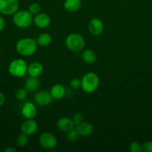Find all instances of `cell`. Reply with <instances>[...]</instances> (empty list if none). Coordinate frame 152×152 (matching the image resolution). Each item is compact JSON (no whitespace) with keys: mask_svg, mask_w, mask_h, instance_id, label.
Instances as JSON below:
<instances>
[{"mask_svg":"<svg viewBox=\"0 0 152 152\" xmlns=\"http://www.w3.org/2000/svg\"><path fill=\"white\" fill-rule=\"evenodd\" d=\"M37 49V42L34 39L25 37L17 41L16 44V50L19 54L22 56H31Z\"/></svg>","mask_w":152,"mask_h":152,"instance_id":"obj_1","label":"cell"},{"mask_svg":"<svg viewBox=\"0 0 152 152\" xmlns=\"http://www.w3.org/2000/svg\"><path fill=\"white\" fill-rule=\"evenodd\" d=\"M100 84L98 76L94 72H88L81 79V88L86 93H93L97 90Z\"/></svg>","mask_w":152,"mask_h":152,"instance_id":"obj_2","label":"cell"},{"mask_svg":"<svg viewBox=\"0 0 152 152\" xmlns=\"http://www.w3.org/2000/svg\"><path fill=\"white\" fill-rule=\"evenodd\" d=\"M13 22L18 28H27L34 22V16L28 10H17L13 15Z\"/></svg>","mask_w":152,"mask_h":152,"instance_id":"obj_3","label":"cell"},{"mask_svg":"<svg viewBox=\"0 0 152 152\" xmlns=\"http://www.w3.org/2000/svg\"><path fill=\"white\" fill-rule=\"evenodd\" d=\"M28 70L26 62L22 59H16L11 61L8 65V71L13 77H22L25 76Z\"/></svg>","mask_w":152,"mask_h":152,"instance_id":"obj_4","label":"cell"},{"mask_svg":"<svg viewBox=\"0 0 152 152\" xmlns=\"http://www.w3.org/2000/svg\"><path fill=\"white\" fill-rule=\"evenodd\" d=\"M65 43L68 49L74 52L80 51L85 45L84 39L79 34H69L66 39Z\"/></svg>","mask_w":152,"mask_h":152,"instance_id":"obj_5","label":"cell"},{"mask_svg":"<svg viewBox=\"0 0 152 152\" xmlns=\"http://www.w3.org/2000/svg\"><path fill=\"white\" fill-rule=\"evenodd\" d=\"M18 0H0V13L4 16L13 15L19 9Z\"/></svg>","mask_w":152,"mask_h":152,"instance_id":"obj_6","label":"cell"},{"mask_svg":"<svg viewBox=\"0 0 152 152\" xmlns=\"http://www.w3.org/2000/svg\"><path fill=\"white\" fill-rule=\"evenodd\" d=\"M39 143L42 148L52 150L56 148L58 140L53 134L50 132H44L39 137Z\"/></svg>","mask_w":152,"mask_h":152,"instance_id":"obj_7","label":"cell"},{"mask_svg":"<svg viewBox=\"0 0 152 152\" xmlns=\"http://www.w3.org/2000/svg\"><path fill=\"white\" fill-rule=\"evenodd\" d=\"M34 102L39 106H47L52 102L53 97L51 95L50 91H40L34 95Z\"/></svg>","mask_w":152,"mask_h":152,"instance_id":"obj_8","label":"cell"},{"mask_svg":"<svg viewBox=\"0 0 152 152\" xmlns=\"http://www.w3.org/2000/svg\"><path fill=\"white\" fill-rule=\"evenodd\" d=\"M21 132L28 137L32 136L38 130V125L33 119H26L21 125Z\"/></svg>","mask_w":152,"mask_h":152,"instance_id":"obj_9","label":"cell"},{"mask_svg":"<svg viewBox=\"0 0 152 152\" xmlns=\"http://www.w3.org/2000/svg\"><path fill=\"white\" fill-rule=\"evenodd\" d=\"M88 29L92 35L99 36L104 31V23L100 19L93 18L89 21V24H88Z\"/></svg>","mask_w":152,"mask_h":152,"instance_id":"obj_10","label":"cell"},{"mask_svg":"<svg viewBox=\"0 0 152 152\" xmlns=\"http://www.w3.org/2000/svg\"><path fill=\"white\" fill-rule=\"evenodd\" d=\"M34 23L40 28H46L50 25V16L45 13H40L34 17Z\"/></svg>","mask_w":152,"mask_h":152,"instance_id":"obj_11","label":"cell"},{"mask_svg":"<svg viewBox=\"0 0 152 152\" xmlns=\"http://www.w3.org/2000/svg\"><path fill=\"white\" fill-rule=\"evenodd\" d=\"M56 126L58 130H60L61 132H66L67 133V132H69L70 130H72L74 128L75 124L72 119L66 117H61L57 121Z\"/></svg>","mask_w":152,"mask_h":152,"instance_id":"obj_12","label":"cell"},{"mask_svg":"<svg viewBox=\"0 0 152 152\" xmlns=\"http://www.w3.org/2000/svg\"><path fill=\"white\" fill-rule=\"evenodd\" d=\"M22 114L25 119H34L37 115V108L31 102H25L22 108Z\"/></svg>","mask_w":152,"mask_h":152,"instance_id":"obj_13","label":"cell"},{"mask_svg":"<svg viewBox=\"0 0 152 152\" xmlns=\"http://www.w3.org/2000/svg\"><path fill=\"white\" fill-rule=\"evenodd\" d=\"M77 130L80 136L89 137L93 134L94 126L88 122H82L81 123L77 126Z\"/></svg>","mask_w":152,"mask_h":152,"instance_id":"obj_14","label":"cell"},{"mask_svg":"<svg viewBox=\"0 0 152 152\" xmlns=\"http://www.w3.org/2000/svg\"><path fill=\"white\" fill-rule=\"evenodd\" d=\"M43 71V66L40 62H34L28 65L27 73L30 77H39Z\"/></svg>","mask_w":152,"mask_h":152,"instance_id":"obj_15","label":"cell"},{"mask_svg":"<svg viewBox=\"0 0 152 152\" xmlns=\"http://www.w3.org/2000/svg\"><path fill=\"white\" fill-rule=\"evenodd\" d=\"M50 94L55 99H61L66 94L65 88L61 84H55L50 89Z\"/></svg>","mask_w":152,"mask_h":152,"instance_id":"obj_16","label":"cell"},{"mask_svg":"<svg viewBox=\"0 0 152 152\" xmlns=\"http://www.w3.org/2000/svg\"><path fill=\"white\" fill-rule=\"evenodd\" d=\"M63 7L66 11L74 13L77 11L81 7V0H65Z\"/></svg>","mask_w":152,"mask_h":152,"instance_id":"obj_17","label":"cell"},{"mask_svg":"<svg viewBox=\"0 0 152 152\" xmlns=\"http://www.w3.org/2000/svg\"><path fill=\"white\" fill-rule=\"evenodd\" d=\"M40 87V80L38 77H30L25 83V88L28 92L36 91Z\"/></svg>","mask_w":152,"mask_h":152,"instance_id":"obj_18","label":"cell"},{"mask_svg":"<svg viewBox=\"0 0 152 152\" xmlns=\"http://www.w3.org/2000/svg\"><path fill=\"white\" fill-rule=\"evenodd\" d=\"M82 59L86 63L93 64L97 59V55L94 50L91 49H86L82 52Z\"/></svg>","mask_w":152,"mask_h":152,"instance_id":"obj_19","label":"cell"},{"mask_svg":"<svg viewBox=\"0 0 152 152\" xmlns=\"http://www.w3.org/2000/svg\"><path fill=\"white\" fill-rule=\"evenodd\" d=\"M36 42L38 45L42 46V47H47L52 43V37L50 34L47 33H43L37 37Z\"/></svg>","mask_w":152,"mask_h":152,"instance_id":"obj_20","label":"cell"},{"mask_svg":"<svg viewBox=\"0 0 152 152\" xmlns=\"http://www.w3.org/2000/svg\"><path fill=\"white\" fill-rule=\"evenodd\" d=\"M79 137H80V134H79L77 129L76 128H73L72 130L67 132L66 139L69 142H75V141H76L78 139Z\"/></svg>","mask_w":152,"mask_h":152,"instance_id":"obj_21","label":"cell"},{"mask_svg":"<svg viewBox=\"0 0 152 152\" xmlns=\"http://www.w3.org/2000/svg\"><path fill=\"white\" fill-rule=\"evenodd\" d=\"M16 142L19 147H25L28 142V136L25 134H19V136L16 137Z\"/></svg>","mask_w":152,"mask_h":152,"instance_id":"obj_22","label":"cell"},{"mask_svg":"<svg viewBox=\"0 0 152 152\" xmlns=\"http://www.w3.org/2000/svg\"><path fill=\"white\" fill-rule=\"evenodd\" d=\"M40 10H41V7H40V5L37 2L31 3V4H30L29 7H28V11H29L33 16H35V15L40 13Z\"/></svg>","mask_w":152,"mask_h":152,"instance_id":"obj_23","label":"cell"},{"mask_svg":"<svg viewBox=\"0 0 152 152\" xmlns=\"http://www.w3.org/2000/svg\"><path fill=\"white\" fill-rule=\"evenodd\" d=\"M28 96V91L25 88H19L15 93V96L19 100H24Z\"/></svg>","mask_w":152,"mask_h":152,"instance_id":"obj_24","label":"cell"},{"mask_svg":"<svg viewBox=\"0 0 152 152\" xmlns=\"http://www.w3.org/2000/svg\"><path fill=\"white\" fill-rule=\"evenodd\" d=\"M70 86L74 90H77L81 87V80L78 78H73L70 81Z\"/></svg>","mask_w":152,"mask_h":152,"instance_id":"obj_25","label":"cell"},{"mask_svg":"<svg viewBox=\"0 0 152 152\" xmlns=\"http://www.w3.org/2000/svg\"><path fill=\"white\" fill-rule=\"evenodd\" d=\"M72 121L74 123L75 126H78L80 123H81L83 121V117L80 113H75V114L73 115L72 117Z\"/></svg>","mask_w":152,"mask_h":152,"instance_id":"obj_26","label":"cell"},{"mask_svg":"<svg viewBox=\"0 0 152 152\" xmlns=\"http://www.w3.org/2000/svg\"><path fill=\"white\" fill-rule=\"evenodd\" d=\"M130 151L131 152H141L142 145L137 142H133L130 145Z\"/></svg>","mask_w":152,"mask_h":152,"instance_id":"obj_27","label":"cell"},{"mask_svg":"<svg viewBox=\"0 0 152 152\" xmlns=\"http://www.w3.org/2000/svg\"><path fill=\"white\" fill-rule=\"evenodd\" d=\"M142 151L144 152H152V142L148 141L142 145Z\"/></svg>","mask_w":152,"mask_h":152,"instance_id":"obj_28","label":"cell"},{"mask_svg":"<svg viewBox=\"0 0 152 152\" xmlns=\"http://www.w3.org/2000/svg\"><path fill=\"white\" fill-rule=\"evenodd\" d=\"M4 27H5V20L3 17L0 16V32L4 30Z\"/></svg>","mask_w":152,"mask_h":152,"instance_id":"obj_29","label":"cell"},{"mask_svg":"<svg viewBox=\"0 0 152 152\" xmlns=\"http://www.w3.org/2000/svg\"><path fill=\"white\" fill-rule=\"evenodd\" d=\"M4 102H5V96L3 94V93L0 91V107L4 105Z\"/></svg>","mask_w":152,"mask_h":152,"instance_id":"obj_30","label":"cell"},{"mask_svg":"<svg viewBox=\"0 0 152 152\" xmlns=\"http://www.w3.org/2000/svg\"><path fill=\"white\" fill-rule=\"evenodd\" d=\"M4 152H16V150L14 148H12V147H8L6 149H4Z\"/></svg>","mask_w":152,"mask_h":152,"instance_id":"obj_31","label":"cell"}]
</instances>
